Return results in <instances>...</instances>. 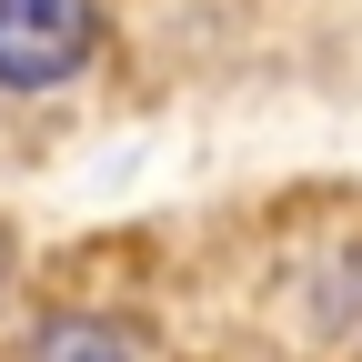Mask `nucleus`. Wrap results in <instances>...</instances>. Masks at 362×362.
Returning a JSON list of instances; mask_svg holds the SVG:
<instances>
[{
    "mask_svg": "<svg viewBox=\"0 0 362 362\" xmlns=\"http://www.w3.org/2000/svg\"><path fill=\"white\" fill-rule=\"evenodd\" d=\"M101 51L90 0H0V90H51Z\"/></svg>",
    "mask_w": 362,
    "mask_h": 362,
    "instance_id": "f257e3e1",
    "label": "nucleus"
},
{
    "mask_svg": "<svg viewBox=\"0 0 362 362\" xmlns=\"http://www.w3.org/2000/svg\"><path fill=\"white\" fill-rule=\"evenodd\" d=\"M30 362H161L141 322H121V312H51V322L30 332Z\"/></svg>",
    "mask_w": 362,
    "mask_h": 362,
    "instance_id": "f03ea898",
    "label": "nucleus"
},
{
    "mask_svg": "<svg viewBox=\"0 0 362 362\" xmlns=\"http://www.w3.org/2000/svg\"><path fill=\"white\" fill-rule=\"evenodd\" d=\"M0 282H11V242H0Z\"/></svg>",
    "mask_w": 362,
    "mask_h": 362,
    "instance_id": "7ed1b4c3",
    "label": "nucleus"
}]
</instances>
